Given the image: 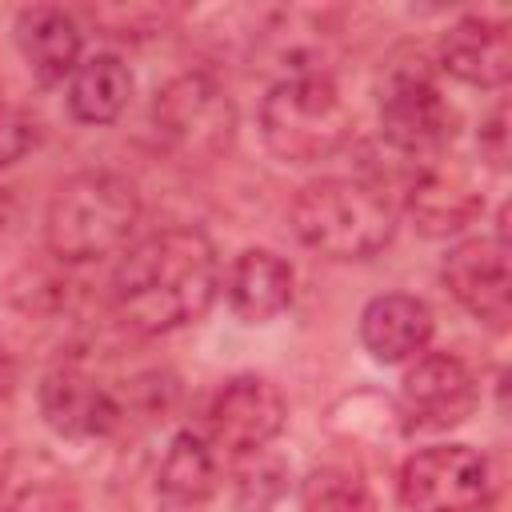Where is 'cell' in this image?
Returning a JSON list of instances; mask_svg holds the SVG:
<instances>
[{
    "label": "cell",
    "mask_w": 512,
    "mask_h": 512,
    "mask_svg": "<svg viewBox=\"0 0 512 512\" xmlns=\"http://www.w3.org/2000/svg\"><path fill=\"white\" fill-rule=\"evenodd\" d=\"M88 16L104 28V36H148V28L164 24V8H148V4H104V8H88Z\"/></svg>",
    "instance_id": "cell-24"
},
{
    "label": "cell",
    "mask_w": 512,
    "mask_h": 512,
    "mask_svg": "<svg viewBox=\"0 0 512 512\" xmlns=\"http://www.w3.org/2000/svg\"><path fill=\"white\" fill-rule=\"evenodd\" d=\"M396 200L384 184L360 176H324L296 192L292 232L328 260H368L396 236Z\"/></svg>",
    "instance_id": "cell-2"
},
{
    "label": "cell",
    "mask_w": 512,
    "mask_h": 512,
    "mask_svg": "<svg viewBox=\"0 0 512 512\" xmlns=\"http://www.w3.org/2000/svg\"><path fill=\"white\" fill-rule=\"evenodd\" d=\"M0 512H80L76 476L48 448H12L0 460Z\"/></svg>",
    "instance_id": "cell-15"
},
{
    "label": "cell",
    "mask_w": 512,
    "mask_h": 512,
    "mask_svg": "<svg viewBox=\"0 0 512 512\" xmlns=\"http://www.w3.org/2000/svg\"><path fill=\"white\" fill-rule=\"evenodd\" d=\"M436 64L472 88H504L512 76V36L504 20L464 16L456 20L436 48Z\"/></svg>",
    "instance_id": "cell-14"
},
{
    "label": "cell",
    "mask_w": 512,
    "mask_h": 512,
    "mask_svg": "<svg viewBox=\"0 0 512 512\" xmlns=\"http://www.w3.org/2000/svg\"><path fill=\"white\" fill-rule=\"evenodd\" d=\"M476 376L460 356L448 352H424L416 364L404 372L400 384V424L416 432H444L464 424L476 412Z\"/></svg>",
    "instance_id": "cell-8"
},
{
    "label": "cell",
    "mask_w": 512,
    "mask_h": 512,
    "mask_svg": "<svg viewBox=\"0 0 512 512\" xmlns=\"http://www.w3.org/2000/svg\"><path fill=\"white\" fill-rule=\"evenodd\" d=\"M380 136L412 164L444 156L456 136V112L444 100L432 64L416 52L396 56L380 76Z\"/></svg>",
    "instance_id": "cell-5"
},
{
    "label": "cell",
    "mask_w": 512,
    "mask_h": 512,
    "mask_svg": "<svg viewBox=\"0 0 512 512\" xmlns=\"http://www.w3.org/2000/svg\"><path fill=\"white\" fill-rule=\"evenodd\" d=\"M256 56L280 68V80L328 76L336 60V20L316 8H272L256 24Z\"/></svg>",
    "instance_id": "cell-12"
},
{
    "label": "cell",
    "mask_w": 512,
    "mask_h": 512,
    "mask_svg": "<svg viewBox=\"0 0 512 512\" xmlns=\"http://www.w3.org/2000/svg\"><path fill=\"white\" fill-rule=\"evenodd\" d=\"M444 288L452 300L472 312L488 328H504L512 316V268H508V240L496 236H472L460 240L440 268Z\"/></svg>",
    "instance_id": "cell-10"
},
{
    "label": "cell",
    "mask_w": 512,
    "mask_h": 512,
    "mask_svg": "<svg viewBox=\"0 0 512 512\" xmlns=\"http://www.w3.org/2000/svg\"><path fill=\"white\" fill-rule=\"evenodd\" d=\"M432 340V308L408 292L372 296L360 312V344L380 364H404Z\"/></svg>",
    "instance_id": "cell-17"
},
{
    "label": "cell",
    "mask_w": 512,
    "mask_h": 512,
    "mask_svg": "<svg viewBox=\"0 0 512 512\" xmlns=\"http://www.w3.org/2000/svg\"><path fill=\"white\" fill-rule=\"evenodd\" d=\"M12 216H16V204H12V192L0 184V232L12 224Z\"/></svg>",
    "instance_id": "cell-27"
},
{
    "label": "cell",
    "mask_w": 512,
    "mask_h": 512,
    "mask_svg": "<svg viewBox=\"0 0 512 512\" xmlns=\"http://www.w3.org/2000/svg\"><path fill=\"white\" fill-rule=\"evenodd\" d=\"M216 484H220L216 448L200 432H176L156 472L160 512H204L208 500L216 496Z\"/></svg>",
    "instance_id": "cell-19"
},
{
    "label": "cell",
    "mask_w": 512,
    "mask_h": 512,
    "mask_svg": "<svg viewBox=\"0 0 512 512\" xmlns=\"http://www.w3.org/2000/svg\"><path fill=\"white\" fill-rule=\"evenodd\" d=\"M492 492V464L468 444L420 448L400 468V500L408 512H480Z\"/></svg>",
    "instance_id": "cell-7"
},
{
    "label": "cell",
    "mask_w": 512,
    "mask_h": 512,
    "mask_svg": "<svg viewBox=\"0 0 512 512\" xmlns=\"http://www.w3.org/2000/svg\"><path fill=\"white\" fill-rule=\"evenodd\" d=\"M116 316L144 336L196 324L220 292V256L200 228H160L136 240L112 272Z\"/></svg>",
    "instance_id": "cell-1"
},
{
    "label": "cell",
    "mask_w": 512,
    "mask_h": 512,
    "mask_svg": "<svg viewBox=\"0 0 512 512\" xmlns=\"http://www.w3.org/2000/svg\"><path fill=\"white\" fill-rule=\"evenodd\" d=\"M476 148H480V156L488 160V168H496V172L508 168V104H504V100H496L492 112L480 120Z\"/></svg>",
    "instance_id": "cell-25"
},
{
    "label": "cell",
    "mask_w": 512,
    "mask_h": 512,
    "mask_svg": "<svg viewBox=\"0 0 512 512\" xmlns=\"http://www.w3.org/2000/svg\"><path fill=\"white\" fill-rule=\"evenodd\" d=\"M36 404H40L44 424L64 440H100V436H112L128 420L124 400L76 364L52 368L40 380Z\"/></svg>",
    "instance_id": "cell-11"
},
{
    "label": "cell",
    "mask_w": 512,
    "mask_h": 512,
    "mask_svg": "<svg viewBox=\"0 0 512 512\" xmlns=\"http://www.w3.org/2000/svg\"><path fill=\"white\" fill-rule=\"evenodd\" d=\"M40 144V120L16 104H0V168L20 164Z\"/></svg>",
    "instance_id": "cell-23"
},
{
    "label": "cell",
    "mask_w": 512,
    "mask_h": 512,
    "mask_svg": "<svg viewBox=\"0 0 512 512\" xmlns=\"http://www.w3.org/2000/svg\"><path fill=\"white\" fill-rule=\"evenodd\" d=\"M140 220V196L132 180L116 172H76L68 176L44 216L48 252L64 264H88L112 256L128 244Z\"/></svg>",
    "instance_id": "cell-3"
},
{
    "label": "cell",
    "mask_w": 512,
    "mask_h": 512,
    "mask_svg": "<svg viewBox=\"0 0 512 512\" xmlns=\"http://www.w3.org/2000/svg\"><path fill=\"white\" fill-rule=\"evenodd\" d=\"M288 420L280 388L264 376H232L208 404V444L232 460L268 448Z\"/></svg>",
    "instance_id": "cell-9"
},
{
    "label": "cell",
    "mask_w": 512,
    "mask_h": 512,
    "mask_svg": "<svg viewBox=\"0 0 512 512\" xmlns=\"http://www.w3.org/2000/svg\"><path fill=\"white\" fill-rule=\"evenodd\" d=\"M152 128L180 164H212L236 140V104L208 72H180L152 96Z\"/></svg>",
    "instance_id": "cell-6"
},
{
    "label": "cell",
    "mask_w": 512,
    "mask_h": 512,
    "mask_svg": "<svg viewBox=\"0 0 512 512\" xmlns=\"http://www.w3.org/2000/svg\"><path fill=\"white\" fill-rule=\"evenodd\" d=\"M132 100V72L120 56L96 52L68 80V112L80 124H112Z\"/></svg>",
    "instance_id": "cell-20"
},
{
    "label": "cell",
    "mask_w": 512,
    "mask_h": 512,
    "mask_svg": "<svg viewBox=\"0 0 512 512\" xmlns=\"http://www.w3.org/2000/svg\"><path fill=\"white\" fill-rule=\"evenodd\" d=\"M12 384H16V360L0 348V400L12 392Z\"/></svg>",
    "instance_id": "cell-26"
},
{
    "label": "cell",
    "mask_w": 512,
    "mask_h": 512,
    "mask_svg": "<svg viewBox=\"0 0 512 512\" xmlns=\"http://www.w3.org/2000/svg\"><path fill=\"white\" fill-rule=\"evenodd\" d=\"M404 200H408L416 228L428 236H452V232L468 228L484 208L480 188L448 156H432V160L416 164Z\"/></svg>",
    "instance_id": "cell-13"
},
{
    "label": "cell",
    "mask_w": 512,
    "mask_h": 512,
    "mask_svg": "<svg viewBox=\"0 0 512 512\" xmlns=\"http://www.w3.org/2000/svg\"><path fill=\"white\" fill-rule=\"evenodd\" d=\"M292 284L296 276L284 256L272 248H244L224 276V296L240 320L264 324L292 304Z\"/></svg>",
    "instance_id": "cell-18"
},
{
    "label": "cell",
    "mask_w": 512,
    "mask_h": 512,
    "mask_svg": "<svg viewBox=\"0 0 512 512\" xmlns=\"http://www.w3.org/2000/svg\"><path fill=\"white\" fill-rule=\"evenodd\" d=\"M12 36H16V48H20L24 64L32 68V76L44 88L72 80V72L80 68L84 36H80L76 16L68 8H60V4L20 8L16 24H12Z\"/></svg>",
    "instance_id": "cell-16"
},
{
    "label": "cell",
    "mask_w": 512,
    "mask_h": 512,
    "mask_svg": "<svg viewBox=\"0 0 512 512\" xmlns=\"http://www.w3.org/2000/svg\"><path fill=\"white\" fill-rule=\"evenodd\" d=\"M260 136L276 160L316 164L348 144L352 108L332 76L276 80L260 100Z\"/></svg>",
    "instance_id": "cell-4"
},
{
    "label": "cell",
    "mask_w": 512,
    "mask_h": 512,
    "mask_svg": "<svg viewBox=\"0 0 512 512\" xmlns=\"http://www.w3.org/2000/svg\"><path fill=\"white\" fill-rule=\"evenodd\" d=\"M284 492H288V464L268 448L236 460V480H232L236 512H272Z\"/></svg>",
    "instance_id": "cell-22"
},
{
    "label": "cell",
    "mask_w": 512,
    "mask_h": 512,
    "mask_svg": "<svg viewBox=\"0 0 512 512\" xmlns=\"http://www.w3.org/2000/svg\"><path fill=\"white\" fill-rule=\"evenodd\" d=\"M300 512H376V496L360 472L320 464L300 480Z\"/></svg>",
    "instance_id": "cell-21"
}]
</instances>
